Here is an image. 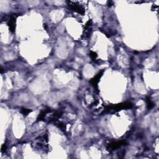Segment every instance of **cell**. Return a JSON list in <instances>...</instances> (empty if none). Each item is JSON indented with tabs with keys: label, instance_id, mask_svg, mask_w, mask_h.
Wrapping results in <instances>:
<instances>
[{
	"label": "cell",
	"instance_id": "6da1fadb",
	"mask_svg": "<svg viewBox=\"0 0 159 159\" xmlns=\"http://www.w3.org/2000/svg\"><path fill=\"white\" fill-rule=\"evenodd\" d=\"M48 134L45 132L37 135L32 142V145L34 149L45 151L48 149Z\"/></svg>",
	"mask_w": 159,
	"mask_h": 159
},
{
	"label": "cell",
	"instance_id": "7a4b0ae2",
	"mask_svg": "<svg viewBox=\"0 0 159 159\" xmlns=\"http://www.w3.org/2000/svg\"><path fill=\"white\" fill-rule=\"evenodd\" d=\"M132 104L130 102H125V103L118 104L114 106H108L106 107V110L104 111V112L106 111H110L111 110H114L116 111H119L122 110H126V109H129L131 108L132 107Z\"/></svg>",
	"mask_w": 159,
	"mask_h": 159
},
{
	"label": "cell",
	"instance_id": "3957f363",
	"mask_svg": "<svg viewBox=\"0 0 159 159\" xmlns=\"http://www.w3.org/2000/svg\"><path fill=\"white\" fill-rule=\"evenodd\" d=\"M69 6L72 11L79 14L83 15L85 13L84 7L77 1H69Z\"/></svg>",
	"mask_w": 159,
	"mask_h": 159
},
{
	"label": "cell",
	"instance_id": "277c9868",
	"mask_svg": "<svg viewBox=\"0 0 159 159\" xmlns=\"http://www.w3.org/2000/svg\"><path fill=\"white\" fill-rule=\"evenodd\" d=\"M126 142L125 140H121L117 142H114V143H111L108 144L107 146V149L110 151H114L116 149H117L119 147L126 144Z\"/></svg>",
	"mask_w": 159,
	"mask_h": 159
},
{
	"label": "cell",
	"instance_id": "5b68a950",
	"mask_svg": "<svg viewBox=\"0 0 159 159\" xmlns=\"http://www.w3.org/2000/svg\"><path fill=\"white\" fill-rule=\"evenodd\" d=\"M17 17H18V16L16 14L11 15L8 22V25L9 26V30L12 32H14L16 29V21Z\"/></svg>",
	"mask_w": 159,
	"mask_h": 159
},
{
	"label": "cell",
	"instance_id": "8992f818",
	"mask_svg": "<svg viewBox=\"0 0 159 159\" xmlns=\"http://www.w3.org/2000/svg\"><path fill=\"white\" fill-rule=\"evenodd\" d=\"M103 72H104V70H102L101 72H100L97 75H96V76H95V77H93L92 80H90V83H92V85H93V86L97 88H98V82L100 81V79L101 78V77H102V75H103Z\"/></svg>",
	"mask_w": 159,
	"mask_h": 159
},
{
	"label": "cell",
	"instance_id": "52a82bcc",
	"mask_svg": "<svg viewBox=\"0 0 159 159\" xmlns=\"http://www.w3.org/2000/svg\"><path fill=\"white\" fill-rule=\"evenodd\" d=\"M51 112H52V110H51L50 108H47V109H45V110H42L39 115L37 119V121H41L44 120V119H45V116H47V115L49 114V113H50Z\"/></svg>",
	"mask_w": 159,
	"mask_h": 159
},
{
	"label": "cell",
	"instance_id": "ba28073f",
	"mask_svg": "<svg viewBox=\"0 0 159 159\" xmlns=\"http://www.w3.org/2000/svg\"><path fill=\"white\" fill-rule=\"evenodd\" d=\"M147 108H148L149 110H150L152 108H153V107H154V103H153V102L151 101V100L147 97Z\"/></svg>",
	"mask_w": 159,
	"mask_h": 159
},
{
	"label": "cell",
	"instance_id": "9c48e42d",
	"mask_svg": "<svg viewBox=\"0 0 159 159\" xmlns=\"http://www.w3.org/2000/svg\"><path fill=\"white\" fill-rule=\"evenodd\" d=\"M32 111L31 110L29 109H26V108H22L21 110V112L22 113V115L24 116H27L29 114V113L31 112Z\"/></svg>",
	"mask_w": 159,
	"mask_h": 159
},
{
	"label": "cell",
	"instance_id": "30bf717a",
	"mask_svg": "<svg viewBox=\"0 0 159 159\" xmlns=\"http://www.w3.org/2000/svg\"><path fill=\"white\" fill-rule=\"evenodd\" d=\"M90 57H91V58H92L93 60H96V59L97 58V57H98L97 54H96V53L95 52H93V51H92V52H90Z\"/></svg>",
	"mask_w": 159,
	"mask_h": 159
},
{
	"label": "cell",
	"instance_id": "8fae6325",
	"mask_svg": "<svg viewBox=\"0 0 159 159\" xmlns=\"http://www.w3.org/2000/svg\"><path fill=\"white\" fill-rule=\"evenodd\" d=\"M6 145L3 144L1 147V152H4L6 151Z\"/></svg>",
	"mask_w": 159,
	"mask_h": 159
}]
</instances>
